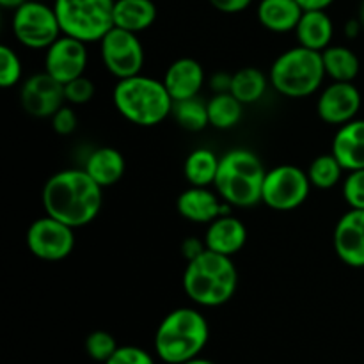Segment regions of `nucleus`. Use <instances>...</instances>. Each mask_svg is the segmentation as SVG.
Wrapping results in <instances>:
<instances>
[{
  "instance_id": "ea45409f",
  "label": "nucleus",
  "mask_w": 364,
  "mask_h": 364,
  "mask_svg": "<svg viewBox=\"0 0 364 364\" xmlns=\"http://www.w3.org/2000/svg\"><path fill=\"white\" fill-rule=\"evenodd\" d=\"M361 31H364L363 28V23H361V20H348L347 23H345V28H343V32H345V36H347L348 39H354V38H358L359 36V32Z\"/></svg>"
},
{
  "instance_id": "6ab92c4d",
  "label": "nucleus",
  "mask_w": 364,
  "mask_h": 364,
  "mask_svg": "<svg viewBox=\"0 0 364 364\" xmlns=\"http://www.w3.org/2000/svg\"><path fill=\"white\" fill-rule=\"evenodd\" d=\"M331 153L340 160L347 173L364 169V119H358L338 127Z\"/></svg>"
},
{
  "instance_id": "0eeeda50",
  "label": "nucleus",
  "mask_w": 364,
  "mask_h": 364,
  "mask_svg": "<svg viewBox=\"0 0 364 364\" xmlns=\"http://www.w3.org/2000/svg\"><path fill=\"white\" fill-rule=\"evenodd\" d=\"M116 0H55L57 20L63 34L87 43H100L114 27Z\"/></svg>"
},
{
  "instance_id": "7c9ffc66",
  "label": "nucleus",
  "mask_w": 364,
  "mask_h": 364,
  "mask_svg": "<svg viewBox=\"0 0 364 364\" xmlns=\"http://www.w3.org/2000/svg\"><path fill=\"white\" fill-rule=\"evenodd\" d=\"M84 347L92 361L105 364L110 358H112V354L117 350L119 345H117L116 338L110 333H107V331H92V333L85 338Z\"/></svg>"
},
{
  "instance_id": "4be33fe9",
  "label": "nucleus",
  "mask_w": 364,
  "mask_h": 364,
  "mask_svg": "<svg viewBox=\"0 0 364 364\" xmlns=\"http://www.w3.org/2000/svg\"><path fill=\"white\" fill-rule=\"evenodd\" d=\"M302 13L304 9L297 0H259L256 9L262 27L274 34L294 32Z\"/></svg>"
},
{
  "instance_id": "79ce46f5",
  "label": "nucleus",
  "mask_w": 364,
  "mask_h": 364,
  "mask_svg": "<svg viewBox=\"0 0 364 364\" xmlns=\"http://www.w3.org/2000/svg\"><path fill=\"white\" fill-rule=\"evenodd\" d=\"M183 364H215L212 361H208V359H203V358H196V359H191V361L183 363Z\"/></svg>"
},
{
  "instance_id": "4c0bfd02",
  "label": "nucleus",
  "mask_w": 364,
  "mask_h": 364,
  "mask_svg": "<svg viewBox=\"0 0 364 364\" xmlns=\"http://www.w3.org/2000/svg\"><path fill=\"white\" fill-rule=\"evenodd\" d=\"M231 80H233V73H228V71H215V73L208 78V85L213 91V95H220V92H230Z\"/></svg>"
},
{
  "instance_id": "dca6fc26",
  "label": "nucleus",
  "mask_w": 364,
  "mask_h": 364,
  "mask_svg": "<svg viewBox=\"0 0 364 364\" xmlns=\"http://www.w3.org/2000/svg\"><path fill=\"white\" fill-rule=\"evenodd\" d=\"M231 206L223 201L217 191H210V187H188L178 196L176 210L185 220L194 224H206L220 215L230 213Z\"/></svg>"
},
{
  "instance_id": "2eb2a0df",
  "label": "nucleus",
  "mask_w": 364,
  "mask_h": 364,
  "mask_svg": "<svg viewBox=\"0 0 364 364\" xmlns=\"http://www.w3.org/2000/svg\"><path fill=\"white\" fill-rule=\"evenodd\" d=\"M333 247L345 265L364 269V210L350 208L338 219Z\"/></svg>"
},
{
  "instance_id": "6e6552de",
  "label": "nucleus",
  "mask_w": 364,
  "mask_h": 364,
  "mask_svg": "<svg viewBox=\"0 0 364 364\" xmlns=\"http://www.w3.org/2000/svg\"><path fill=\"white\" fill-rule=\"evenodd\" d=\"M11 31L21 46L31 50H46L63 36L55 9L41 0H27L14 9Z\"/></svg>"
},
{
  "instance_id": "473e14b6",
  "label": "nucleus",
  "mask_w": 364,
  "mask_h": 364,
  "mask_svg": "<svg viewBox=\"0 0 364 364\" xmlns=\"http://www.w3.org/2000/svg\"><path fill=\"white\" fill-rule=\"evenodd\" d=\"M343 199L350 208L364 210V169L350 171L345 176L343 187Z\"/></svg>"
},
{
  "instance_id": "aec40b11",
  "label": "nucleus",
  "mask_w": 364,
  "mask_h": 364,
  "mask_svg": "<svg viewBox=\"0 0 364 364\" xmlns=\"http://www.w3.org/2000/svg\"><path fill=\"white\" fill-rule=\"evenodd\" d=\"M84 169L100 187L109 188L119 183L121 178L124 176L127 160L119 149L102 146V148H96L95 151L89 153Z\"/></svg>"
},
{
  "instance_id": "412c9836",
  "label": "nucleus",
  "mask_w": 364,
  "mask_h": 364,
  "mask_svg": "<svg viewBox=\"0 0 364 364\" xmlns=\"http://www.w3.org/2000/svg\"><path fill=\"white\" fill-rule=\"evenodd\" d=\"M294 32L299 45L315 52H323L327 46L333 45V18L327 11H304Z\"/></svg>"
},
{
  "instance_id": "2f4dec72",
  "label": "nucleus",
  "mask_w": 364,
  "mask_h": 364,
  "mask_svg": "<svg viewBox=\"0 0 364 364\" xmlns=\"http://www.w3.org/2000/svg\"><path fill=\"white\" fill-rule=\"evenodd\" d=\"M95 82L85 75L64 84V100L68 105H85L95 98Z\"/></svg>"
},
{
  "instance_id": "f03ea898",
  "label": "nucleus",
  "mask_w": 364,
  "mask_h": 364,
  "mask_svg": "<svg viewBox=\"0 0 364 364\" xmlns=\"http://www.w3.org/2000/svg\"><path fill=\"white\" fill-rule=\"evenodd\" d=\"M238 288V270L233 258L206 249L201 256L187 262L183 290L201 308H219L233 299Z\"/></svg>"
},
{
  "instance_id": "ddd939ff",
  "label": "nucleus",
  "mask_w": 364,
  "mask_h": 364,
  "mask_svg": "<svg viewBox=\"0 0 364 364\" xmlns=\"http://www.w3.org/2000/svg\"><path fill=\"white\" fill-rule=\"evenodd\" d=\"M45 52V71L63 85L85 73L89 63L87 43L63 34Z\"/></svg>"
},
{
  "instance_id": "58836bf2",
  "label": "nucleus",
  "mask_w": 364,
  "mask_h": 364,
  "mask_svg": "<svg viewBox=\"0 0 364 364\" xmlns=\"http://www.w3.org/2000/svg\"><path fill=\"white\" fill-rule=\"evenodd\" d=\"M299 6L304 11H327L336 0H297Z\"/></svg>"
},
{
  "instance_id": "b1692460",
  "label": "nucleus",
  "mask_w": 364,
  "mask_h": 364,
  "mask_svg": "<svg viewBox=\"0 0 364 364\" xmlns=\"http://www.w3.org/2000/svg\"><path fill=\"white\" fill-rule=\"evenodd\" d=\"M323 68L331 82H354L361 71L358 53L343 45H331L322 52Z\"/></svg>"
},
{
  "instance_id": "20e7f679",
  "label": "nucleus",
  "mask_w": 364,
  "mask_h": 364,
  "mask_svg": "<svg viewBox=\"0 0 364 364\" xmlns=\"http://www.w3.org/2000/svg\"><path fill=\"white\" fill-rule=\"evenodd\" d=\"M210 327L205 315L194 308L173 309L155 333V352L166 364H183L205 350Z\"/></svg>"
},
{
  "instance_id": "f257e3e1",
  "label": "nucleus",
  "mask_w": 364,
  "mask_h": 364,
  "mask_svg": "<svg viewBox=\"0 0 364 364\" xmlns=\"http://www.w3.org/2000/svg\"><path fill=\"white\" fill-rule=\"evenodd\" d=\"M45 213L63 220L73 230L89 226L103 206V188L85 169H63L46 180L41 192Z\"/></svg>"
},
{
  "instance_id": "bb28decb",
  "label": "nucleus",
  "mask_w": 364,
  "mask_h": 364,
  "mask_svg": "<svg viewBox=\"0 0 364 364\" xmlns=\"http://www.w3.org/2000/svg\"><path fill=\"white\" fill-rule=\"evenodd\" d=\"M206 105H208L210 127L217 130H231L244 117V103L238 102L231 92L213 95Z\"/></svg>"
},
{
  "instance_id": "c85d7f7f",
  "label": "nucleus",
  "mask_w": 364,
  "mask_h": 364,
  "mask_svg": "<svg viewBox=\"0 0 364 364\" xmlns=\"http://www.w3.org/2000/svg\"><path fill=\"white\" fill-rule=\"evenodd\" d=\"M171 116L187 132H201L206 127H210L208 105H206V102L199 100V96L174 102Z\"/></svg>"
},
{
  "instance_id": "c756f323",
  "label": "nucleus",
  "mask_w": 364,
  "mask_h": 364,
  "mask_svg": "<svg viewBox=\"0 0 364 364\" xmlns=\"http://www.w3.org/2000/svg\"><path fill=\"white\" fill-rule=\"evenodd\" d=\"M23 77V66L18 53L11 46H0V87L13 89L16 87Z\"/></svg>"
},
{
  "instance_id": "c9c22d12",
  "label": "nucleus",
  "mask_w": 364,
  "mask_h": 364,
  "mask_svg": "<svg viewBox=\"0 0 364 364\" xmlns=\"http://www.w3.org/2000/svg\"><path fill=\"white\" fill-rule=\"evenodd\" d=\"M210 6L215 11L224 14H238L244 13L249 6L252 4V0H208Z\"/></svg>"
},
{
  "instance_id": "5701e85b",
  "label": "nucleus",
  "mask_w": 364,
  "mask_h": 364,
  "mask_svg": "<svg viewBox=\"0 0 364 364\" xmlns=\"http://www.w3.org/2000/svg\"><path fill=\"white\" fill-rule=\"evenodd\" d=\"M159 16V9L153 0H116L114 4V27L124 31L141 32L148 31Z\"/></svg>"
},
{
  "instance_id": "423d86ee",
  "label": "nucleus",
  "mask_w": 364,
  "mask_h": 364,
  "mask_svg": "<svg viewBox=\"0 0 364 364\" xmlns=\"http://www.w3.org/2000/svg\"><path fill=\"white\" fill-rule=\"evenodd\" d=\"M326 77L322 52L297 45L276 57L270 66L269 80L281 96L301 100L315 95Z\"/></svg>"
},
{
  "instance_id": "f704fd0d",
  "label": "nucleus",
  "mask_w": 364,
  "mask_h": 364,
  "mask_svg": "<svg viewBox=\"0 0 364 364\" xmlns=\"http://www.w3.org/2000/svg\"><path fill=\"white\" fill-rule=\"evenodd\" d=\"M50 121H52L53 132H55L57 135H63V137L73 134L78 127L77 112L73 110V107L66 105V103H64V105L60 107L52 117H50Z\"/></svg>"
},
{
  "instance_id": "a878e982",
  "label": "nucleus",
  "mask_w": 364,
  "mask_h": 364,
  "mask_svg": "<svg viewBox=\"0 0 364 364\" xmlns=\"http://www.w3.org/2000/svg\"><path fill=\"white\" fill-rule=\"evenodd\" d=\"M269 82L270 80L265 77V73L258 68H242L233 73L230 92L244 105H251V103L259 102L263 98Z\"/></svg>"
},
{
  "instance_id": "f8f14e48",
  "label": "nucleus",
  "mask_w": 364,
  "mask_h": 364,
  "mask_svg": "<svg viewBox=\"0 0 364 364\" xmlns=\"http://www.w3.org/2000/svg\"><path fill=\"white\" fill-rule=\"evenodd\" d=\"M361 105V91L354 82H331L318 95L316 114L326 124L341 127L358 117Z\"/></svg>"
},
{
  "instance_id": "1a4fd4ad",
  "label": "nucleus",
  "mask_w": 364,
  "mask_h": 364,
  "mask_svg": "<svg viewBox=\"0 0 364 364\" xmlns=\"http://www.w3.org/2000/svg\"><path fill=\"white\" fill-rule=\"evenodd\" d=\"M311 191L308 173L301 167L283 164L267 171L262 203L276 212H291L304 205Z\"/></svg>"
},
{
  "instance_id": "e433bc0d",
  "label": "nucleus",
  "mask_w": 364,
  "mask_h": 364,
  "mask_svg": "<svg viewBox=\"0 0 364 364\" xmlns=\"http://www.w3.org/2000/svg\"><path fill=\"white\" fill-rule=\"evenodd\" d=\"M181 256H183L187 262H192L196 259L198 256H201L203 252L206 251V244H205V238L199 240L198 237H187L183 242H181Z\"/></svg>"
},
{
  "instance_id": "72a5a7b5",
  "label": "nucleus",
  "mask_w": 364,
  "mask_h": 364,
  "mask_svg": "<svg viewBox=\"0 0 364 364\" xmlns=\"http://www.w3.org/2000/svg\"><path fill=\"white\" fill-rule=\"evenodd\" d=\"M105 364H155V359L144 348L135 347V345H124V347H117L112 358Z\"/></svg>"
},
{
  "instance_id": "f3484780",
  "label": "nucleus",
  "mask_w": 364,
  "mask_h": 364,
  "mask_svg": "<svg viewBox=\"0 0 364 364\" xmlns=\"http://www.w3.org/2000/svg\"><path fill=\"white\" fill-rule=\"evenodd\" d=\"M162 80L173 102L196 98L206 84L205 68L192 57H180L167 66Z\"/></svg>"
},
{
  "instance_id": "cd10ccee",
  "label": "nucleus",
  "mask_w": 364,
  "mask_h": 364,
  "mask_svg": "<svg viewBox=\"0 0 364 364\" xmlns=\"http://www.w3.org/2000/svg\"><path fill=\"white\" fill-rule=\"evenodd\" d=\"M306 173L311 181V187L320 188V191H331L340 183L345 169L333 153H323L311 160Z\"/></svg>"
},
{
  "instance_id": "9b49d317",
  "label": "nucleus",
  "mask_w": 364,
  "mask_h": 364,
  "mask_svg": "<svg viewBox=\"0 0 364 364\" xmlns=\"http://www.w3.org/2000/svg\"><path fill=\"white\" fill-rule=\"evenodd\" d=\"M25 242L32 256L43 262H63L75 249V230L45 213L28 226Z\"/></svg>"
},
{
  "instance_id": "9d476101",
  "label": "nucleus",
  "mask_w": 364,
  "mask_h": 364,
  "mask_svg": "<svg viewBox=\"0 0 364 364\" xmlns=\"http://www.w3.org/2000/svg\"><path fill=\"white\" fill-rule=\"evenodd\" d=\"M100 55L105 70L116 80L135 77L142 71L146 53L139 34L112 27L100 41Z\"/></svg>"
},
{
  "instance_id": "393cba45",
  "label": "nucleus",
  "mask_w": 364,
  "mask_h": 364,
  "mask_svg": "<svg viewBox=\"0 0 364 364\" xmlns=\"http://www.w3.org/2000/svg\"><path fill=\"white\" fill-rule=\"evenodd\" d=\"M220 156L208 148H196L183 162L185 180L192 187H212L215 183Z\"/></svg>"
},
{
  "instance_id": "a211bd4d",
  "label": "nucleus",
  "mask_w": 364,
  "mask_h": 364,
  "mask_svg": "<svg viewBox=\"0 0 364 364\" xmlns=\"http://www.w3.org/2000/svg\"><path fill=\"white\" fill-rule=\"evenodd\" d=\"M205 244L208 251L233 258L247 244V228L231 213L220 215L206 228Z\"/></svg>"
},
{
  "instance_id": "4468645a",
  "label": "nucleus",
  "mask_w": 364,
  "mask_h": 364,
  "mask_svg": "<svg viewBox=\"0 0 364 364\" xmlns=\"http://www.w3.org/2000/svg\"><path fill=\"white\" fill-rule=\"evenodd\" d=\"M21 109L32 117H52L60 107L66 103L64 100V85L50 77L46 71L34 73L23 80L20 87Z\"/></svg>"
},
{
  "instance_id": "a19ab883",
  "label": "nucleus",
  "mask_w": 364,
  "mask_h": 364,
  "mask_svg": "<svg viewBox=\"0 0 364 364\" xmlns=\"http://www.w3.org/2000/svg\"><path fill=\"white\" fill-rule=\"evenodd\" d=\"M25 2H27V0H0V6H2L4 9L14 11V9H18L20 6H23Z\"/></svg>"
},
{
  "instance_id": "37998d69",
  "label": "nucleus",
  "mask_w": 364,
  "mask_h": 364,
  "mask_svg": "<svg viewBox=\"0 0 364 364\" xmlns=\"http://www.w3.org/2000/svg\"><path fill=\"white\" fill-rule=\"evenodd\" d=\"M359 20H361L363 28H364V0H363V4H361V11H359Z\"/></svg>"
},
{
  "instance_id": "7ed1b4c3",
  "label": "nucleus",
  "mask_w": 364,
  "mask_h": 364,
  "mask_svg": "<svg viewBox=\"0 0 364 364\" xmlns=\"http://www.w3.org/2000/svg\"><path fill=\"white\" fill-rule=\"evenodd\" d=\"M112 102L128 123L144 128L164 123L173 114L174 105L164 80L142 73L117 80L112 91Z\"/></svg>"
},
{
  "instance_id": "39448f33",
  "label": "nucleus",
  "mask_w": 364,
  "mask_h": 364,
  "mask_svg": "<svg viewBox=\"0 0 364 364\" xmlns=\"http://www.w3.org/2000/svg\"><path fill=\"white\" fill-rule=\"evenodd\" d=\"M265 174V166L255 151L233 148L220 156L213 188L230 206L252 208L262 203Z\"/></svg>"
}]
</instances>
